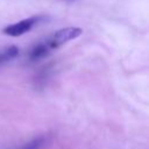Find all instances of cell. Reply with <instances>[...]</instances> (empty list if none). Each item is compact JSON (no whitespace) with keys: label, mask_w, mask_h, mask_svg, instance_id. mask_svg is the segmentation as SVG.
Instances as JSON below:
<instances>
[{"label":"cell","mask_w":149,"mask_h":149,"mask_svg":"<svg viewBox=\"0 0 149 149\" xmlns=\"http://www.w3.org/2000/svg\"><path fill=\"white\" fill-rule=\"evenodd\" d=\"M50 52V50L48 49V47L45 45L44 42H41L38 44H36L29 52V59L30 61H38L44 58L45 56H48Z\"/></svg>","instance_id":"cell-3"},{"label":"cell","mask_w":149,"mask_h":149,"mask_svg":"<svg viewBox=\"0 0 149 149\" xmlns=\"http://www.w3.org/2000/svg\"><path fill=\"white\" fill-rule=\"evenodd\" d=\"M19 55V48L16 45H9L0 49V65L14 59Z\"/></svg>","instance_id":"cell-4"},{"label":"cell","mask_w":149,"mask_h":149,"mask_svg":"<svg viewBox=\"0 0 149 149\" xmlns=\"http://www.w3.org/2000/svg\"><path fill=\"white\" fill-rule=\"evenodd\" d=\"M83 30L81 28L78 27H66V28H62L56 30L52 35H50L45 41V45L48 47V49L51 51L54 49H58L59 47H62L63 44L68 43L69 41L76 40L77 37H79L81 35Z\"/></svg>","instance_id":"cell-2"},{"label":"cell","mask_w":149,"mask_h":149,"mask_svg":"<svg viewBox=\"0 0 149 149\" xmlns=\"http://www.w3.org/2000/svg\"><path fill=\"white\" fill-rule=\"evenodd\" d=\"M44 141L45 139L44 137H37V139H34L33 141H30L29 143L24 144L21 149H41L44 144Z\"/></svg>","instance_id":"cell-5"},{"label":"cell","mask_w":149,"mask_h":149,"mask_svg":"<svg viewBox=\"0 0 149 149\" xmlns=\"http://www.w3.org/2000/svg\"><path fill=\"white\" fill-rule=\"evenodd\" d=\"M48 20H49V17L47 15H33L27 19L20 20L15 23L6 26L2 29V33L10 37H19V36H22V35L27 34L28 31H30L35 26L43 23Z\"/></svg>","instance_id":"cell-1"}]
</instances>
